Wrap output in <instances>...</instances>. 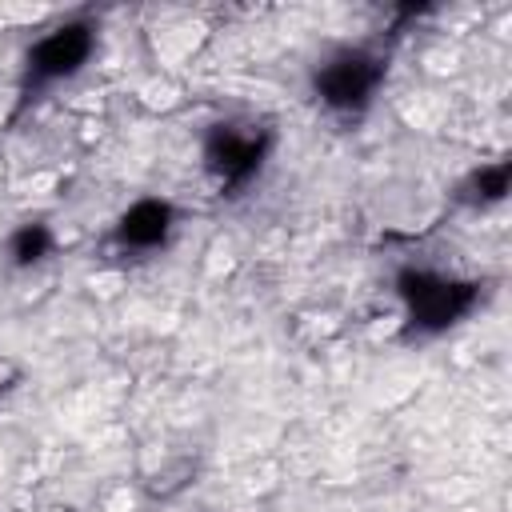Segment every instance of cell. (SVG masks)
I'll use <instances>...</instances> for the list:
<instances>
[{
  "label": "cell",
  "instance_id": "1",
  "mask_svg": "<svg viewBox=\"0 0 512 512\" xmlns=\"http://www.w3.org/2000/svg\"><path fill=\"white\" fill-rule=\"evenodd\" d=\"M396 296H400L408 332L440 336L476 312L480 280H464V276H452L428 264H408L396 272Z\"/></svg>",
  "mask_w": 512,
  "mask_h": 512
},
{
  "label": "cell",
  "instance_id": "4",
  "mask_svg": "<svg viewBox=\"0 0 512 512\" xmlns=\"http://www.w3.org/2000/svg\"><path fill=\"white\" fill-rule=\"evenodd\" d=\"M272 132L256 124H216L204 136V164L228 192H244L268 164Z\"/></svg>",
  "mask_w": 512,
  "mask_h": 512
},
{
  "label": "cell",
  "instance_id": "2",
  "mask_svg": "<svg viewBox=\"0 0 512 512\" xmlns=\"http://www.w3.org/2000/svg\"><path fill=\"white\" fill-rule=\"evenodd\" d=\"M384 76H388L384 52H376L368 44H344V48L328 52L324 60H316L312 96L332 116H360L376 100Z\"/></svg>",
  "mask_w": 512,
  "mask_h": 512
},
{
  "label": "cell",
  "instance_id": "3",
  "mask_svg": "<svg viewBox=\"0 0 512 512\" xmlns=\"http://www.w3.org/2000/svg\"><path fill=\"white\" fill-rule=\"evenodd\" d=\"M92 52H96V24L88 16L60 20L56 28H48L44 36H36L28 44L20 92L32 96V92H44V88H56V84L80 76L88 68Z\"/></svg>",
  "mask_w": 512,
  "mask_h": 512
},
{
  "label": "cell",
  "instance_id": "7",
  "mask_svg": "<svg viewBox=\"0 0 512 512\" xmlns=\"http://www.w3.org/2000/svg\"><path fill=\"white\" fill-rule=\"evenodd\" d=\"M52 248H56V236L40 220H28V224H20L8 236V260H12V268H36L44 256H52Z\"/></svg>",
  "mask_w": 512,
  "mask_h": 512
},
{
  "label": "cell",
  "instance_id": "6",
  "mask_svg": "<svg viewBox=\"0 0 512 512\" xmlns=\"http://www.w3.org/2000/svg\"><path fill=\"white\" fill-rule=\"evenodd\" d=\"M508 180H512V168L508 160H496V164H480L464 184H460V200L476 204V208H488V204H500L508 196Z\"/></svg>",
  "mask_w": 512,
  "mask_h": 512
},
{
  "label": "cell",
  "instance_id": "5",
  "mask_svg": "<svg viewBox=\"0 0 512 512\" xmlns=\"http://www.w3.org/2000/svg\"><path fill=\"white\" fill-rule=\"evenodd\" d=\"M172 232H176V208L164 196L132 200L112 224V240L128 252H156L172 240Z\"/></svg>",
  "mask_w": 512,
  "mask_h": 512
}]
</instances>
